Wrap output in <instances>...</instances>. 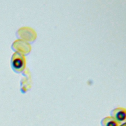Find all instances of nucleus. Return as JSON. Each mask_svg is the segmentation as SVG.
<instances>
[{
	"label": "nucleus",
	"instance_id": "obj_5",
	"mask_svg": "<svg viewBox=\"0 0 126 126\" xmlns=\"http://www.w3.org/2000/svg\"><path fill=\"white\" fill-rule=\"evenodd\" d=\"M100 124L101 126H120L121 124L110 116L103 118Z\"/></svg>",
	"mask_w": 126,
	"mask_h": 126
},
{
	"label": "nucleus",
	"instance_id": "obj_1",
	"mask_svg": "<svg viewBox=\"0 0 126 126\" xmlns=\"http://www.w3.org/2000/svg\"><path fill=\"white\" fill-rule=\"evenodd\" d=\"M11 65L13 69L17 72L23 71L26 65L25 55L19 52H15L11 57Z\"/></svg>",
	"mask_w": 126,
	"mask_h": 126
},
{
	"label": "nucleus",
	"instance_id": "obj_6",
	"mask_svg": "<svg viewBox=\"0 0 126 126\" xmlns=\"http://www.w3.org/2000/svg\"><path fill=\"white\" fill-rule=\"evenodd\" d=\"M120 126H126V123H123V124H121Z\"/></svg>",
	"mask_w": 126,
	"mask_h": 126
},
{
	"label": "nucleus",
	"instance_id": "obj_4",
	"mask_svg": "<svg viewBox=\"0 0 126 126\" xmlns=\"http://www.w3.org/2000/svg\"><path fill=\"white\" fill-rule=\"evenodd\" d=\"M121 124L125 123L126 120V109L124 107H117L111 112V116Z\"/></svg>",
	"mask_w": 126,
	"mask_h": 126
},
{
	"label": "nucleus",
	"instance_id": "obj_3",
	"mask_svg": "<svg viewBox=\"0 0 126 126\" xmlns=\"http://www.w3.org/2000/svg\"><path fill=\"white\" fill-rule=\"evenodd\" d=\"M13 48L21 53H28L31 50V46L29 43L23 39H18L14 41L12 45Z\"/></svg>",
	"mask_w": 126,
	"mask_h": 126
},
{
	"label": "nucleus",
	"instance_id": "obj_2",
	"mask_svg": "<svg viewBox=\"0 0 126 126\" xmlns=\"http://www.w3.org/2000/svg\"><path fill=\"white\" fill-rule=\"evenodd\" d=\"M18 34L23 39L32 41L36 38V32L34 30L29 27H23L18 31Z\"/></svg>",
	"mask_w": 126,
	"mask_h": 126
}]
</instances>
